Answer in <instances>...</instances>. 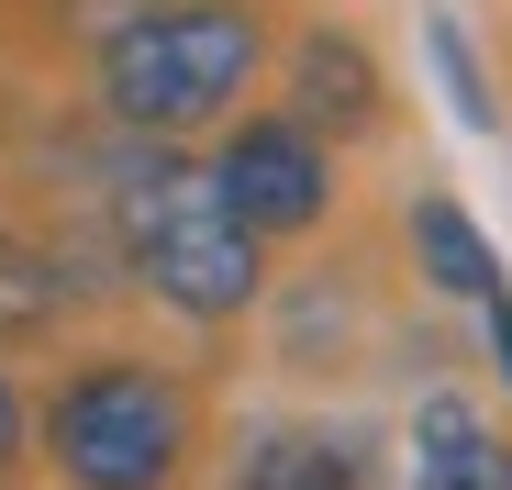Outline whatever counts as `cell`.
<instances>
[{"mask_svg": "<svg viewBox=\"0 0 512 490\" xmlns=\"http://www.w3.org/2000/svg\"><path fill=\"white\" fill-rule=\"evenodd\" d=\"M112 257L134 290H156L179 323L223 335L268 290V245L234 223V201L212 190V168L167 156V134H134V156L112 168Z\"/></svg>", "mask_w": 512, "mask_h": 490, "instance_id": "6da1fadb", "label": "cell"}, {"mask_svg": "<svg viewBox=\"0 0 512 490\" xmlns=\"http://www.w3.org/2000/svg\"><path fill=\"white\" fill-rule=\"evenodd\" d=\"M268 56H279L268 0H145L101 34L90 78L123 134H212L268 78Z\"/></svg>", "mask_w": 512, "mask_h": 490, "instance_id": "7a4b0ae2", "label": "cell"}, {"mask_svg": "<svg viewBox=\"0 0 512 490\" xmlns=\"http://www.w3.org/2000/svg\"><path fill=\"white\" fill-rule=\"evenodd\" d=\"M34 446H45L56 490H190L201 390H190V368L101 346V357L56 368V390L34 401Z\"/></svg>", "mask_w": 512, "mask_h": 490, "instance_id": "3957f363", "label": "cell"}, {"mask_svg": "<svg viewBox=\"0 0 512 490\" xmlns=\"http://www.w3.org/2000/svg\"><path fill=\"white\" fill-rule=\"evenodd\" d=\"M212 190L234 201V223H245L256 245L323 234V223H334V145H323L301 112H245V123H223V145H212Z\"/></svg>", "mask_w": 512, "mask_h": 490, "instance_id": "277c9868", "label": "cell"}, {"mask_svg": "<svg viewBox=\"0 0 512 490\" xmlns=\"http://www.w3.org/2000/svg\"><path fill=\"white\" fill-rule=\"evenodd\" d=\"M401 234H412L423 290H446L457 312H479V323H490V368L512 379V279H501V245L479 234V212H468L457 190L423 179V190H412V212H401Z\"/></svg>", "mask_w": 512, "mask_h": 490, "instance_id": "5b68a950", "label": "cell"}, {"mask_svg": "<svg viewBox=\"0 0 512 490\" xmlns=\"http://www.w3.org/2000/svg\"><path fill=\"white\" fill-rule=\"evenodd\" d=\"M279 101H290L323 145H368V134H390V78H379L368 34H346V23L290 34V56H279Z\"/></svg>", "mask_w": 512, "mask_h": 490, "instance_id": "8992f818", "label": "cell"}, {"mask_svg": "<svg viewBox=\"0 0 512 490\" xmlns=\"http://www.w3.org/2000/svg\"><path fill=\"white\" fill-rule=\"evenodd\" d=\"M223 490H379V446H368V424H301V413H279V424H245Z\"/></svg>", "mask_w": 512, "mask_h": 490, "instance_id": "52a82bcc", "label": "cell"}, {"mask_svg": "<svg viewBox=\"0 0 512 490\" xmlns=\"http://www.w3.org/2000/svg\"><path fill=\"white\" fill-rule=\"evenodd\" d=\"M412 490H512V435L468 390H423L412 401Z\"/></svg>", "mask_w": 512, "mask_h": 490, "instance_id": "ba28073f", "label": "cell"}, {"mask_svg": "<svg viewBox=\"0 0 512 490\" xmlns=\"http://www.w3.org/2000/svg\"><path fill=\"white\" fill-rule=\"evenodd\" d=\"M67 312H78L67 257L0 223V346H56V335H67Z\"/></svg>", "mask_w": 512, "mask_h": 490, "instance_id": "9c48e42d", "label": "cell"}, {"mask_svg": "<svg viewBox=\"0 0 512 490\" xmlns=\"http://www.w3.org/2000/svg\"><path fill=\"white\" fill-rule=\"evenodd\" d=\"M423 56H435V78H446L457 123H468V134H501V101H490V67H479V45H468V23H457V12H423Z\"/></svg>", "mask_w": 512, "mask_h": 490, "instance_id": "30bf717a", "label": "cell"}, {"mask_svg": "<svg viewBox=\"0 0 512 490\" xmlns=\"http://www.w3.org/2000/svg\"><path fill=\"white\" fill-rule=\"evenodd\" d=\"M23 446H34V401H23V379L0 368V479L23 468Z\"/></svg>", "mask_w": 512, "mask_h": 490, "instance_id": "8fae6325", "label": "cell"}]
</instances>
